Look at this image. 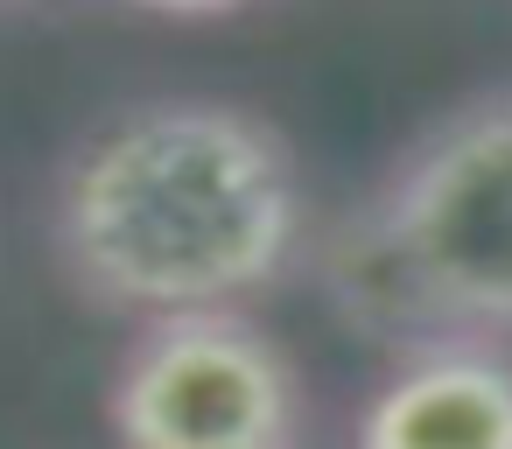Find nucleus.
<instances>
[{
    "label": "nucleus",
    "instance_id": "39448f33",
    "mask_svg": "<svg viewBox=\"0 0 512 449\" xmlns=\"http://www.w3.org/2000/svg\"><path fill=\"white\" fill-rule=\"evenodd\" d=\"M134 8H155V15H225L239 0H134Z\"/></svg>",
    "mask_w": 512,
    "mask_h": 449
},
{
    "label": "nucleus",
    "instance_id": "f03ea898",
    "mask_svg": "<svg viewBox=\"0 0 512 449\" xmlns=\"http://www.w3.org/2000/svg\"><path fill=\"white\" fill-rule=\"evenodd\" d=\"M379 218L442 330H512V92L435 127Z\"/></svg>",
    "mask_w": 512,
    "mask_h": 449
},
{
    "label": "nucleus",
    "instance_id": "f257e3e1",
    "mask_svg": "<svg viewBox=\"0 0 512 449\" xmlns=\"http://www.w3.org/2000/svg\"><path fill=\"white\" fill-rule=\"evenodd\" d=\"M302 239L281 134L218 99H155L99 127L57 190V246L85 295L141 316L267 288Z\"/></svg>",
    "mask_w": 512,
    "mask_h": 449
},
{
    "label": "nucleus",
    "instance_id": "20e7f679",
    "mask_svg": "<svg viewBox=\"0 0 512 449\" xmlns=\"http://www.w3.org/2000/svg\"><path fill=\"white\" fill-rule=\"evenodd\" d=\"M372 449H512V358L463 330L428 337L358 414Z\"/></svg>",
    "mask_w": 512,
    "mask_h": 449
},
{
    "label": "nucleus",
    "instance_id": "7ed1b4c3",
    "mask_svg": "<svg viewBox=\"0 0 512 449\" xmlns=\"http://www.w3.org/2000/svg\"><path fill=\"white\" fill-rule=\"evenodd\" d=\"M113 428L141 449H281L302 428V379L232 302L169 309L113 379Z\"/></svg>",
    "mask_w": 512,
    "mask_h": 449
}]
</instances>
